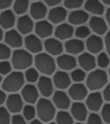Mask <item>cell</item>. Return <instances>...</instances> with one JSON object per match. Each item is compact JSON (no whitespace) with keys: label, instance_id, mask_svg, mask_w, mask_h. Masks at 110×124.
Wrapping results in <instances>:
<instances>
[{"label":"cell","instance_id":"obj_33","mask_svg":"<svg viewBox=\"0 0 110 124\" xmlns=\"http://www.w3.org/2000/svg\"><path fill=\"white\" fill-rule=\"evenodd\" d=\"M25 79L29 83H35L39 79V72L35 68H28L24 74Z\"/></svg>","mask_w":110,"mask_h":124},{"label":"cell","instance_id":"obj_38","mask_svg":"<svg viewBox=\"0 0 110 124\" xmlns=\"http://www.w3.org/2000/svg\"><path fill=\"white\" fill-rule=\"evenodd\" d=\"M11 55L10 46L8 45L0 43V60H6Z\"/></svg>","mask_w":110,"mask_h":124},{"label":"cell","instance_id":"obj_39","mask_svg":"<svg viewBox=\"0 0 110 124\" xmlns=\"http://www.w3.org/2000/svg\"><path fill=\"white\" fill-rule=\"evenodd\" d=\"M12 66L7 60H2L0 62V75H8L11 72Z\"/></svg>","mask_w":110,"mask_h":124},{"label":"cell","instance_id":"obj_17","mask_svg":"<svg viewBox=\"0 0 110 124\" xmlns=\"http://www.w3.org/2000/svg\"><path fill=\"white\" fill-rule=\"evenodd\" d=\"M44 46L47 54L50 55H59L63 52L64 46L62 45L61 41L58 39L49 38L45 41Z\"/></svg>","mask_w":110,"mask_h":124},{"label":"cell","instance_id":"obj_55","mask_svg":"<svg viewBox=\"0 0 110 124\" xmlns=\"http://www.w3.org/2000/svg\"><path fill=\"white\" fill-rule=\"evenodd\" d=\"M48 124H57V123H55V122H50Z\"/></svg>","mask_w":110,"mask_h":124},{"label":"cell","instance_id":"obj_1","mask_svg":"<svg viewBox=\"0 0 110 124\" xmlns=\"http://www.w3.org/2000/svg\"><path fill=\"white\" fill-rule=\"evenodd\" d=\"M25 77L20 71L9 73L2 82V89L5 92L15 93L24 86Z\"/></svg>","mask_w":110,"mask_h":124},{"label":"cell","instance_id":"obj_42","mask_svg":"<svg viewBox=\"0 0 110 124\" xmlns=\"http://www.w3.org/2000/svg\"><path fill=\"white\" fill-rule=\"evenodd\" d=\"M87 124H103V118L99 115L92 113L87 117Z\"/></svg>","mask_w":110,"mask_h":124},{"label":"cell","instance_id":"obj_19","mask_svg":"<svg viewBox=\"0 0 110 124\" xmlns=\"http://www.w3.org/2000/svg\"><path fill=\"white\" fill-rule=\"evenodd\" d=\"M53 85L59 90H65L68 88L71 85V78L64 71L57 72L53 75L52 78Z\"/></svg>","mask_w":110,"mask_h":124},{"label":"cell","instance_id":"obj_52","mask_svg":"<svg viewBox=\"0 0 110 124\" xmlns=\"http://www.w3.org/2000/svg\"><path fill=\"white\" fill-rule=\"evenodd\" d=\"M4 38V33H3V29L2 28L0 27V41H2V39Z\"/></svg>","mask_w":110,"mask_h":124},{"label":"cell","instance_id":"obj_18","mask_svg":"<svg viewBox=\"0 0 110 124\" xmlns=\"http://www.w3.org/2000/svg\"><path fill=\"white\" fill-rule=\"evenodd\" d=\"M77 62L82 69L84 71H92L93 69H95V65H96L95 57L90 53L81 54L78 57Z\"/></svg>","mask_w":110,"mask_h":124},{"label":"cell","instance_id":"obj_32","mask_svg":"<svg viewBox=\"0 0 110 124\" xmlns=\"http://www.w3.org/2000/svg\"><path fill=\"white\" fill-rule=\"evenodd\" d=\"M23 117L27 121H32L35 119V115H36V108L32 104H27L23 107L22 108Z\"/></svg>","mask_w":110,"mask_h":124},{"label":"cell","instance_id":"obj_44","mask_svg":"<svg viewBox=\"0 0 110 124\" xmlns=\"http://www.w3.org/2000/svg\"><path fill=\"white\" fill-rule=\"evenodd\" d=\"M14 3V0H0V10H7Z\"/></svg>","mask_w":110,"mask_h":124},{"label":"cell","instance_id":"obj_36","mask_svg":"<svg viewBox=\"0 0 110 124\" xmlns=\"http://www.w3.org/2000/svg\"><path fill=\"white\" fill-rule=\"evenodd\" d=\"M110 57L108 56V54L106 53H101L97 57V64L101 68H106L109 66L110 64Z\"/></svg>","mask_w":110,"mask_h":124},{"label":"cell","instance_id":"obj_2","mask_svg":"<svg viewBox=\"0 0 110 124\" xmlns=\"http://www.w3.org/2000/svg\"><path fill=\"white\" fill-rule=\"evenodd\" d=\"M33 56L28 50L17 48L11 55L12 66L17 71L28 69L33 64Z\"/></svg>","mask_w":110,"mask_h":124},{"label":"cell","instance_id":"obj_35","mask_svg":"<svg viewBox=\"0 0 110 124\" xmlns=\"http://www.w3.org/2000/svg\"><path fill=\"white\" fill-rule=\"evenodd\" d=\"M11 119H10V111L7 108L0 106V124H10Z\"/></svg>","mask_w":110,"mask_h":124},{"label":"cell","instance_id":"obj_30","mask_svg":"<svg viewBox=\"0 0 110 124\" xmlns=\"http://www.w3.org/2000/svg\"><path fill=\"white\" fill-rule=\"evenodd\" d=\"M29 7V0H15L13 3L14 12L17 15L26 13Z\"/></svg>","mask_w":110,"mask_h":124},{"label":"cell","instance_id":"obj_54","mask_svg":"<svg viewBox=\"0 0 110 124\" xmlns=\"http://www.w3.org/2000/svg\"><path fill=\"white\" fill-rule=\"evenodd\" d=\"M108 77L110 78V66H109V69H108Z\"/></svg>","mask_w":110,"mask_h":124},{"label":"cell","instance_id":"obj_13","mask_svg":"<svg viewBox=\"0 0 110 124\" xmlns=\"http://www.w3.org/2000/svg\"><path fill=\"white\" fill-rule=\"evenodd\" d=\"M86 106L89 110L96 112L103 107V96L98 91H94L86 97Z\"/></svg>","mask_w":110,"mask_h":124},{"label":"cell","instance_id":"obj_46","mask_svg":"<svg viewBox=\"0 0 110 124\" xmlns=\"http://www.w3.org/2000/svg\"><path fill=\"white\" fill-rule=\"evenodd\" d=\"M105 46H106L107 53L110 57V32H108L105 37Z\"/></svg>","mask_w":110,"mask_h":124},{"label":"cell","instance_id":"obj_24","mask_svg":"<svg viewBox=\"0 0 110 124\" xmlns=\"http://www.w3.org/2000/svg\"><path fill=\"white\" fill-rule=\"evenodd\" d=\"M15 23V16L12 10H5L0 14V27L10 29Z\"/></svg>","mask_w":110,"mask_h":124},{"label":"cell","instance_id":"obj_3","mask_svg":"<svg viewBox=\"0 0 110 124\" xmlns=\"http://www.w3.org/2000/svg\"><path fill=\"white\" fill-rule=\"evenodd\" d=\"M36 69L41 73L48 76L52 75L56 69V64L52 55L46 53H39L35 58Z\"/></svg>","mask_w":110,"mask_h":124},{"label":"cell","instance_id":"obj_5","mask_svg":"<svg viewBox=\"0 0 110 124\" xmlns=\"http://www.w3.org/2000/svg\"><path fill=\"white\" fill-rule=\"evenodd\" d=\"M36 113L43 122H50L55 116V105L46 98H41L37 102Z\"/></svg>","mask_w":110,"mask_h":124},{"label":"cell","instance_id":"obj_34","mask_svg":"<svg viewBox=\"0 0 110 124\" xmlns=\"http://www.w3.org/2000/svg\"><path fill=\"white\" fill-rule=\"evenodd\" d=\"M72 79L76 83H81L86 78L84 70L83 69H74L71 74Z\"/></svg>","mask_w":110,"mask_h":124},{"label":"cell","instance_id":"obj_14","mask_svg":"<svg viewBox=\"0 0 110 124\" xmlns=\"http://www.w3.org/2000/svg\"><path fill=\"white\" fill-rule=\"evenodd\" d=\"M57 64L64 71H72L77 66V60L71 54H61L57 59Z\"/></svg>","mask_w":110,"mask_h":124},{"label":"cell","instance_id":"obj_4","mask_svg":"<svg viewBox=\"0 0 110 124\" xmlns=\"http://www.w3.org/2000/svg\"><path fill=\"white\" fill-rule=\"evenodd\" d=\"M108 74L102 69L94 70L86 78V86L92 91H97L102 89L108 83Z\"/></svg>","mask_w":110,"mask_h":124},{"label":"cell","instance_id":"obj_43","mask_svg":"<svg viewBox=\"0 0 110 124\" xmlns=\"http://www.w3.org/2000/svg\"><path fill=\"white\" fill-rule=\"evenodd\" d=\"M11 124H27L26 119L21 115L15 114L11 117Z\"/></svg>","mask_w":110,"mask_h":124},{"label":"cell","instance_id":"obj_12","mask_svg":"<svg viewBox=\"0 0 110 124\" xmlns=\"http://www.w3.org/2000/svg\"><path fill=\"white\" fill-rule=\"evenodd\" d=\"M52 103L58 108L66 110L71 105V100L69 96L63 91H57L52 96Z\"/></svg>","mask_w":110,"mask_h":124},{"label":"cell","instance_id":"obj_29","mask_svg":"<svg viewBox=\"0 0 110 124\" xmlns=\"http://www.w3.org/2000/svg\"><path fill=\"white\" fill-rule=\"evenodd\" d=\"M85 10L96 16L103 15L105 9L100 0H87L84 4Z\"/></svg>","mask_w":110,"mask_h":124},{"label":"cell","instance_id":"obj_10","mask_svg":"<svg viewBox=\"0 0 110 124\" xmlns=\"http://www.w3.org/2000/svg\"><path fill=\"white\" fill-rule=\"evenodd\" d=\"M4 41L6 45L14 48H19L22 46L23 40L21 34L15 29H10L4 35Z\"/></svg>","mask_w":110,"mask_h":124},{"label":"cell","instance_id":"obj_8","mask_svg":"<svg viewBox=\"0 0 110 124\" xmlns=\"http://www.w3.org/2000/svg\"><path fill=\"white\" fill-rule=\"evenodd\" d=\"M87 108V106L84 103H81L80 101H76L71 107V113L72 117L80 122L85 121L88 117Z\"/></svg>","mask_w":110,"mask_h":124},{"label":"cell","instance_id":"obj_56","mask_svg":"<svg viewBox=\"0 0 110 124\" xmlns=\"http://www.w3.org/2000/svg\"><path fill=\"white\" fill-rule=\"evenodd\" d=\"M76 124H83V123H82V122H77V123H76Z\"/></svg>","mask_w":110,"mask_h":124},{"label":"cell","instance_id":"obj_20","mask_svg":"<svg viewBox=\"0 0 110 124\" xmlns=\"http://www.w3.org/2000/svg\"><path fill=\"white\" fill-rule=\"evenodd\" d=\"M34 29V22L30 16L22 15L17 21L18 32L22 35H29Z\"/></svg>","mask_w":110,"mask_h":124},{"label":"cell","instance_id":"obj_49","mask_svg":"<svg viewBox=\"0 0 110 124\" xmlns=\"http://www.w3.org/2000/svg\"><path fill=\"white\" fill-rule=\"evenodd\" d=\"M106 19H107V22H108V24L110 26V8H108V10H107V12H106Z\"/></svg>","mask_w":110,"mask_h":124},{"label":"cell","instance_id":"obj_25","mask_svg":"<svg viewBox=\"0 0 110 124\" xmlns=\"http://www.w3.org/2000/svg\"><path fill=\"white\" fill-rule=\"evenodd\" d=\"M67 16V11L63 7H54L49 11L48 18L51 23L58 24L64 22Z\"/></svg>","mask_w":110,"mask_h":124},{"label":"cell","instance_id":"obj_45","mask_svg":"<svg viewBox=\"0 0 110 124\" xmlns=\"http://www.w3.org/2000/svg\"><path fill=\"white\" fill-rule=\"evenodd\" d=\"M103 98L108 102H110V84L106 85L103 91Z\"/></svg>","mask_w":110,"mask_h":124},{"label":"cell","instance_id":"obj_22","mask_svg":"<svg viewBox=\"0 0 110 124\" xmlns=\"http://www.w3.org/2000/svg\"><path fill=\"white\" fill-rule=\"evenodd\" d=\"M47 14L46 4L41 2H35L30 6L31 17L35 20H42Z\"/></svg>","mask_w":110,"mask_h":124},{"label":"cell","instance_id":"obj_27","mask_svg":"<svg viewBox=\"0 0 110 124\" xmlns=\"http://www.w3.org/2000/svg\"><path fill=\"white\" fill-rule=\"evenodd\" d=\"M74 29L68 23H61L55 29V36L59 40H68L73 35Z\"/></svg>","mask_w":110,"mask_h":124},{"label":"cell","instance_id":"obj_15","mask_svg":"<svg viewBox=\"0 0 110 124\" xmlns=\"http://www.w3.org/2000/svg\"><path fill=\"white\" fill-rule=\"evenodd\" d=\"M24 44L29 53L39 54L42 50V43L38 36L35 35H29L24 40Z\"/></svg>","mask_w":110,"mask_h":124},{"label":"cell","instance_id":"obj_11","mask_svg":"<svg viewBox=\"0 0 110 124\" xmlns=\"http://www.w3.org/2000/svg\"><path fill=\"white\" fill-rule=\"evenodd\" d=\"M53 82L47 76H41L38 79V91L45 97H48L53 93Z\"/></svg>","mask_w":110,"mask_h":124},{"label":"cell","instance_id":"obj_26","mask_svg":"<svg viewBox=\"0 0 110 124\" xmlns=\"http://www.w3.org/2000/svg\"><path fill=\"white\" fill-rule=\"evenodd\" d=\"M89 27L96 35H104L108 29V25L106 22L102 17L99 16H93L89 21Z\"/></svg>","mask_w":110,"mask_h":124},{"label":"cell","instance_id":"obj_47","mask_svg":"<svg viewBox=\"0 0 110 124\" xmlns=\"http://www.w3.org/2000/svg\"><path fill=\"white\" fill-rule=\"evenodd\" d=\"M62 2V0H45L46 5L48 6H57Z\"/></svg>","mask_w":110,"mask_h":124},{"label":"cell","instance_id":"obj_41","mask_svg":"<svg viewBox=\"0 0 110 124\" xmlns=\"http://www.w3.org/2000/svg\"><path fill=\"white\" fill-rule=\"evenodd\" d=\"M83 0H65L64 4L67 9H77L82 6Z\"/></svg>","mask_w":110,"mask_h":124},{"label":"cell","instance_id":"obj_6","mask_svg":"<svg viewBox=\"0 0 110 124\" xmlns=\"http://www.w3.org/2000/svg\"><path fill=\"white\" fill-rule=\"evenodd\" d=\"M6 106L8 110L13 114H17L23 108V99L17 93H11L6 98Z\"/></svg>","mask_w":110,"mask_h":124},{"label":"cell","instance_id":"obj_7","mask_svg":"<svg viewBox=\"0 0 110 124\" xmlns=\"http://www.w3.org/2000/svg\"><path fill=\"white\" fill-rule=\"evenodd\" d=\"M22 97L26 103H29V104L35 103L38 101L39 97L38 88H36L32 84L24 85L22 88Z\"/></svg>","mask_w":110,"mask_h":124},{"label":"cell","instance_id":"obj_16","mask_svg":"<svg viewBox=\"0 0 110 124\" xmlns=\"http://www.w3.org/2000/svg\"><path fill=\"white\" fill-rule=\"evenodd\" d=\"M35 34L40 38H47L51 36L53 32V28L49 22L41 20L35 26Z\"/></svg>","mask_w":110,"mask_h":124},{"label":"cell","instance_id":"obj_53","mask_svg":"<svg viewBox=\"0 0 110 124\" xmlns=\"http://www.w3.org/2000/svg\"><path fill=\"white\" fill-rule=\"evenodd\" d=\"M2 84V76L0 75V85Z\"/></svg>","mask_w":110,"mask_h":124},{"label":"cell","instance_id":"obj_51","mask_svg":"<svg viewBox=\"0 0 110 124\" xmlns=\"http://www.w3.org/2000/svg\"><path fill=\"white\" fill-rule=\"evenodd\" d=\"M101 2L107 5H110V0H101Z\"/></svg>","mask_w":110,"mask_h":124},{"label":"cell","instance_id":"obj_50","mask_svg":"<svg viewBox=\"0 0 110 124\" xmlns=\"http://www.w3.org/2000/svg\"><path fill=\"white\" fill-rule=\"evenodd\" d=\"M29 124H43L42 122H41L40 120H36V119H34L30 122Z\"/></svg>","mask_w":110,"mask_h":124},{"label":"cell","instance_id":"obj_28","mask_svg":"<svg viewBox=\"0 0 110 124\" xmlns=\"http://www.w3.org/2000/svg\"><path fill=\"white\" fill-rule=\"evenodd\" d=\"M89 19V15L83 10H74L69 15V22L73 25H82Z\"/></svg>","mask_w":110,"mask_h":124},{"label":"cell","instance_id":"obj_40","mask_svg":"<svg viewBox=\"0 0 110 124\" xmlns=\"http://www.w3.org/2000/svg\"><path fill=\"white\" fill-rule=\"evenodd\" d=\"M102 118L106 123L110 124V103H106L102 107Z\"/></svg>","mask_w":110,"mask_h":124},{"label":"cell","instance_id":"obj_9","mask_svg":"<svg viewBox=\"0 0 110 124\" xmlns=\"http://www.w3.org/2000/svg\"><path fill=\"white\" fill-rule=\"evenodd\" d=\"M69 97L75 101H82L88 96V88L81 83L72 85L69 89Z\"/></svg>","mask_w":110,"mask_h":124},{"label":"cell","instance_id":"obj_48","mask_svg":"<svg viewBox=\"0 0 110 124\" xmlns=\"http://www.w3.org/2000/svg\"><path fill=\"white\" fill-rule=\"evenodd\" d=\"M6 98H7V96L5 94V91H3V90H0V106L5 102Z\"/></svg>","mask_w":110,"mask_h":124},{"label":"cell","instance_id":"obj_21","mask_svg":"<svg viewBox=\"0 0 110 124\" xmlns=\"http://www.w3.org/2000/svg\"><path fill=\"white\" fill-rule=\"evenodd\" d=\"M86 47L90 54H98L103 48V41L98 35H90L86 41Z\"/></svg>","mask_w":110,"mask_h":124},{"label":"cell","instance_id":"obj_23","mask_svg":"<svg viewBox=\"0 0 110 124\" xmlns=\"http://www.w3.org/2000/svg\"><path fill=\"white\" fill-rule=\"evenodd\" d=\"M66 51L69 54H79L84 49V44L80 39H70L65 44Z\"/></svg>","mask_w":110,"mask_h":124},{"label":"cell","instance_id":"obj_31","mask_svg":"<svg viewBox=\"0 0 110 124\" xmlns=\"http://www.w3.org/2000/svg\"><path fill=\"white\" fill-rule=\"evenodd\" d=\"M57 124H74L73 117L70 113L66 110H60L56 115Z\"/></svg>","mask_w":110,"mask_h":124},{"label":"cell","instance_id":"obj_37","mask_svg":"<svg viewBox=\"0 0 110 124\" xmlns=\"http://www.w3.org/2000/svg\"><path fill=\"white\" fill-rule=\"evenodd\" d=\"M75 35L78 39L88 38L89 36V35H90V30L86 26H79L76 29Z\"/></svg>","mask_w":110,"mask_h":124}]
</instances>
